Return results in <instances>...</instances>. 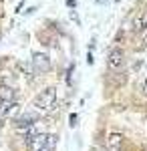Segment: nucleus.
Wrapping results in <instances>:
<instances>
[{
  "mask_svg": "<svg viewBox=\"0 0 147 151\" xmlns=\"http://www.w3.org/2000/svg\"><path fill=\"white\" fill-rule=\"evenodd\" d=\"M143 93L147 95V79H145V83H143Z\"/></svg>",
  "mask_w": 147,
  "mask_h": 151,
  "instance_id": "9d476101",
  "label": "nucleus"
},
{
  "mask_svg": "<svg viewBox=\"0 0 147 151\" xmlns=\"http://www.w3.org/2000/svg\"><path fill=\"white\" fill-rule=\"evenodd\" d=\"M55 103H57V91L53 87L40 91V93L36 95V99H34V107H38L40 111H50L55 107Z\"/></svg>",
  "mask_w": 147,
  "mask_h": 151,
  "instance_id": "f257e3e1",
  "label": "nucleus"
},
{
  "mask_svg": "<svg viewBox=\"0 0 147 151\" xmlns=\"http://www.w3.org/2000/svg\"><path fill=\"white\" fill-rule=\"evenodd\" d=\"M123 147V135L121 133H111L107 139V151H121Z\"/></svg>",
  "mask_w": 147,
  "mask_h": 151,
  "instance_id": "0eeeda50",
  "label": "nucleus"
},
{
  "mask_svg": "<svg viewBox=\"0 0 147 151\" xmlns=\"http://www.w3.org/2000/svg\"><path fill=\"white\" fill-rule=\"evenodd\" d=\"M55 145V137L46 135V133H36L32 137H28V149L30 151H48Z\"/></svg>",
  "mask_w": 147,
  "mask_h": 151,
  "instance_id": "f03ea898",
  "label": "nucleus"
},
{
  "mask_svg": "<svg viewBox=\"0 0 147 151\" xmlns=\"http://www.w3.org/2000/svg\"><path fill=\"white\" fill-rule=\"evenodd\" d=\"M143 47H147V28L143 30Z\"/></svg>",
  "mask_w": 147,
  "mask_h": 151,
  "instance_id": "1a4fd4ad",
  "label": "nucleus"
},
{
  "mask_svg": "<svg viewBox=\"0 0 147 151\" xmlns=\"http://www.w3.org/2000/svg\"><path fill=\"white\" fill-rule=\"evenodd\" d=\"M38 121V113H34V111H28V113H24V115L16 117V127H32L34 123Z\"/></svg>",
  "mask_w": 147,
  "mask_h": 151,
  "instance_id": "423d86ee",
  "label": "nucleus"
},
{
  "mask_svg": "<svg viewBox=\"0 0 147 151\" xmlns=\"http://www.w3.org/2000/svg\"><path fill=\"white\" fill-rule=\"evenodd\" d=\"M30 65H32L34 73L45 75V73H48V70H50V58L46 57V55H43V52H34Z\"/></svg>",
  "mask_w": 147,
  "mask_h": 151,
  "instance_id": "7ed1b4c3",
  "label": "nucleus"
},
{
  "mask_svg": "<svg viewBox=\"0 0 147 151\" xmlns=\"http://www.w3.org/2000/svg\"><path fill=\"white\" fill-rule=\"evenodd\" d=\"M0 101H16L14 89L8 87V85H2V87H0Z\"/></svg>",
  "mask_w": 147,
  "mask_h": 151,
  "instance_id": "6e6552de",
  "label": "nucleus"
},
{
  "mask_svg": "<svg viewBox=\"0 0 147 151\" xmlns=\"http://www.w3.org/2000/svg\"><path fill=\"white\" fill-rule=\"evenodd\" d=\"M123 63H125L123 50L121 48H113L109 52V57H107V67H109V70H119L123 67Z\"/></svg>",
  "mask_w": 147,
  "mask_h": 151,
  "instance_id": "39448f33",
  "label": "nucleus"
},
{
  "mask_svg": "<svg viewBox=\"0 0 147 151\" xmlns=\"http://www.w3.org/2000/svg\"><path fill=\"white\" fill-rule=\"evenodd\" d=\"M93 151H107V149H103V147H95Z\"/></svg>",
  "mask_w": 147,
  "mask_h": 151,
  "instance_id": "9b49d317",
  "label": "nucleus"
},
{
  "mask_svg": "<svg viewBox=\"0 0 147 151\" xmlns=\"http://www.w3.org/2000/svg\"><path fill=\"white\" fill-rule=\"evenodd\" d=\"M129 22H131V32H143L147 28V10H137L129 18Z\"/></svg>",
  "mask_w": 147,
  "mask_h": 151,
  "instance_id": "20e7f679",
  "label": "nucleus"
},
{
  "mask_svg": "<svg viewBox=\"0 0 147 151\" xmlns=\"http://www.w3.org/2000/svg\"><path fill=\"white\" fill-rule=\"evenodd\" d=\"M97 2H107V0H97Z\"/></svg>",
  "mask_w": 147,
  "mask_h": 151,
  "instance_id": "f8f14e48",
  "label": "nucleus"
}]
</instances>
